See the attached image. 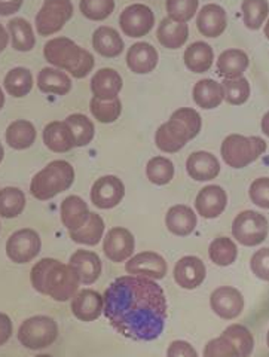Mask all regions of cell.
<instances>
[{
  "label": "cell",
  "instance_id": "1",
  "mask_svg": "<svg viewBox=\"0 0 269 357\" xmlns=\"http://www.w3.org/2000/svg\"><path fill=\"white\" fill-rule=\"evenodd\" d=\"M105 316L116 332L132 341H153L167 320L162 287L149 277L122 275L106 289Z\"/></svg>",
  "mask_w": 269,
  "mask_h": 357
},
{
  "label": "cell",
  "instance_id": "2",
  "mask_svg": "<svg viewBox=\"0 0 269 357\" xmlns=\"http://www.w3.org/2000/svg\"><path fill=\"white\" fill-rule=\"evenodd\" d=\"M30 282L36 292L48 295L59 303L72 299L81 284L79 277L70 265L51 258L40 259L31 268Z\"/></svg>",
  "mask_w": 269,
  "mask_h": 357
},
{
  "label": "cell",
  "instance_id": "3",
  "mask_svg": "<svg viewBox=\"0 0 269 357\" xmlns=\"http://www.w3.org/2000/svg\"><path fill=\"white\" fill-rule=\"evenodd\" d=\"M201 127H203V121H201V116L195 109L180 107L156 130L155 143L160 151L165 153H176L182 151L187 142L198 136Z\"/></svg>",
  "mask_w": 269,
  "mask_h": 357
},
{
  "label": "cell",
  "instance_id": "4",
  "mask_svg": "<svg viewBox=\"0 0 269 357\" xmlns=\"http://www.w3.org/2000/svg\"><path fill=\"white\" fill-rule=\"evenodd\" d=\"M47 61L57 69L69 72L76 79H84L94 69L93 54L69 38H54L43 48Z\"/></svg>",
  "mask_w": 269,
  "mask_h": 357
},
{
  "label": "cell",
  "instance_id": "5",
  "mask_svg": "<svg viewBox=\"0 0 269 357\" xmlns=\"http://www.w3.org/2000/svg\"><path fill=\"white\" fill-rule=\"evenodd\" d=\"M75 182V169L63 160L52 161L33 176L30 194L39 201H48L67 191Z\"/></svg>",
  "mask_w": 269,
  "mask_h": 357
},
{
  "label": "cell",
  "instance_id": "6",
  "mask_svg": "<svg viewBox=\"0 0 269 357\" xmlns=\"http://www.w3.org/2000/svg\"><path fill=\"white\" fill-rule=\"evenodd\" d=\"M266 151V142L262 137L231 134L222 142V160L232 169H244L254 162Z\"/></svg>",
  "mask_w": 269,
  "mask_h": 357
},
{
  "label": "cell",
  "instance_id": "7",
  "mask_svg": "<svg viewBox=\"0 0 269 357\" xmlns=\"http://www.w3.org/2000/svg\"><path fill=\"white\" fill-rule=\"evenodd\" d=\"M18 341L29 350H43L49 347L59 337V325L49 316H33L21 323Z\"/></svg>",
  "mask_w": 269,
  "mask_h": 357
},
{
  "label": "cell",
  "instance_id": "8",
  "mask_svg": "<svg viewBox=\"0 0 269 357\" xmlns=\"http://www.w3.org/2000/svg\"><path fill=\"white\" fill-rule=\"evenodd\" d=\"M269 231V223L266 218L257 211L245 210L233 219L232 222V236L240 244L245 248H254L262 244Z\"/></svg>",
  "mask_w": 269,
  "mask_h": 357
},
{
  "label": "cell",
  "instance_id": "9",
  "mask_svg": "<svg viewBox=\"0 0 269 357\" xmlns=\"http://www.w3.org/2000/svg\"><path fill=\"white\" fill-rule=\"evenodd\" d=\"M73 15L70 0H45L36 15V29L40 36L59 33Z\"/></svg>",
  "mask_w": 269,
  "mask_h": 357
},
{
  "label": "cell",
  "instance_id": "10",
  "mask_svg": "<svg viewBox=\"0 0 269 357\" xmlns=\"http://www.w3.org/2000/svg\"><path fill=\"white\" fill-rule=\"evenodd\" d=\"M42 250L40 236L30 228L15 231L6 241V256L15 264L33 261Z\"/></svg>",
  "mask_w": 269,
  "mask_h": 357
},
{
  "label": "cell",
  "instance_id": "11",
  "mask_svg": "<svg viewBox=\"0 0 269 357\" xmlns=\"http://www.w3.org/2000/svg\"><path fill=\"white\" fill-rule=\"evenodd\" d=\"M155 26V15L149 6L134 3L127 6L119 17V27L125 36L139 39L148 35Z\"/></svg>",
  "mask_w": 269,
  "mask_h": 357
},
{
  "label": "cell",
  "instance_id": "12",
  "mask_svg": "<svg viewBox=\"0 0 269 357\" xmlns=\"http://www.w3.org/2000/svg\"><path fill=\"white\" fill-rule=\"evenodd\" d=\"M125 195V186L116 176H103L95 181L91 189L93 204L102 210L116 207Z\"/></svg>",
  "mask_w": 269,
  "mask_h": 357
},
{
  "label": "cell",
  "instance_id": "13",
  "mask_svg": "<svg viewBox=\"0 0 269 357\" xmlns=\"http://www.w3.org/2000/svg\"><path fill=\"white\" fill-rule=\"evenodd\" d=\"M210 305L220 319L231 320L238 317L244 310V298L238 289L220 286L210 296Z\"/></svg>",
  "mask_w": 269,
  "mask_h": 357
},
{
  "label": "cell",
  "instance_id": "14",
  "mask_svg": "<svg viewBox=\"0 0 269 357\" xmlns=\"http://www.w3.org/2000/svg\"><path fill=\"white\" fill-rule=\"evenodd\" d=\"M134 245H136V241H134L132 234L127 228L116 227L106 234L103 250L107 259L121 264L131 258L134 253Z\"/></svg>",
  "mask_w": 269,
  "mask_h": 357
},
{
  "label": "cell",
  "instance_id": "15",
  "mask_svg": "<svg viewBox=\"0 0 269 357\" xmlns=\"http://www.w3.org/2000/svg\"><path fill=\"white\" fill-rule=\"evenodd\" d=\"M125 270L131 275L149 277L152 280H161L167 275V262L160 253L141 252L131 258L125 264Z\"/></svg>",
  "mask_w": 269,
  "mask_h": 357
},
{
  "label": "cell",
  "instance_id": "16",
  "mask_svg": "<svg viewBox=\"0 0 269 357\" xmlns=\"http://www.w3.org/2000/svg\"><path fill=\"white\" fill-rule=\"evenodd\" d=\"M228 206V195L219 185H207L198 192L195 198V208L199 216L206 219H216Z\"/></svg>",
  "mask_w": 269,
  "mask_h": 357
},
{
  "label": "cell",
  "instance_id": "17",
  "mask_svg": "<svg viewBox=\"0 0 269 357\" xmlns=\"http://www.w3.org/2000/svg\"><path fill=\"white\" fill-rule=\"evenodd\" d=\"M72 312L81 321H94L103 314L105 299L97 290L82 289L77 290L72 298Z\"/></svg>",
  "mask_w": 269,
  "mask_h": 357
},
{
  "label": "cell",
  "instance_id": "18",
  "mask_svg": "<svg viewBox=\"0 0 269 357\" xmlns=\"http://www.w3.org/2000/svg\"><path fill=\"white\" fill-rule=\"evenodd\" d=\"M206 265L197 256H183L174 265V280L176 283L187 290L197 289L206 280Z\"/></svg>",
  "mask_w": 269,
  "mask_h": 357
},
{
  "label": "cell",
  "instance_id": "19",
  "mask_svg": "<svg viewBox=\"0 0 269 357\" xmlns=\"http://www.w3.org/2000/svg\"><path fill=\"white\" fill-rule=\"evenodd\" d=\"M228 26L226 10L220 5L208 3L201 8L197 14V29L201 35L215 39L219 38Z\"/></svg>",
  "mask_w": 269,
  "mask_h": 357
},
{
  "label": "cell",
  "instance_id": "20",
  "mask_svg": "<svg viewBox=\"0 0 269 357\" xmlns=\"http://www.w3.org/2000/svg\"><path fill=\"white\" fill-rule=\"evenodd\" d=\"M186 172L189 177L197 182H210L219 176L220 164L211 152L198 151L189 155L186 161Z\"/></svg>",
  "mask_w": 269,
  "mask_h": 357
},
{
  "label": "cell",
  "instance_id": "21",
  "mask_svg": "<svg viewBox=\"0 0 269 357\" xmlns=\"http://www.w3.org/2000/svg\"><path fill=\"white\" fill-rule=\"evenodd\" d=\"M160 55L153 45L148 42H137L127 52L128 69L136 75H148L158 66Z\"/></svg>",
  "mask_w": 269,
  "mask_h": 357
},
{
  "label": "cell",
  "instance_id": "22",
  "mask_svg": "<svg viewBox=\"0 0 269 357\" xmlns=\"http://www.w3.org/2000/svg\"><path fill=\"white\" fill-rule=\"evenodd\" d=\"M69 265L76 271L77 277H79L81 284H93L98 280L100 274H102V261H100V256L89 250H76L70 256Z\"/></svg>",
  "mask_w": 269,
  "mask_h": 357
},
{
  "label": "cell",
  "instance_id": "23",
  "mask_svg": "<svg viewBox=\"0 0 269 357\" xmlns=\"http://www.w3.org/2000/svg\"><path fill=\"white\" fill-rule=\"evenodd\" d=\"M197 215L189 206H173L165 215V225L177 237H187L197 228Z\"/></svg>",
  "mask_w": 269,
  "mask_h": 357
},
{
  "label": "cell",
  "instance_id": "24",
  "mask_svg": "<svg viewBox=\"0 0 269 357\" xmlns=\"http://www.w3.org/2000/svg\"><path fill=\"white\" fill-rule=\"evenodd\" d=\"M124 81L115 69H100L91 77V91L100 100H114L119 96Z\"/></svg>",
  "mask_w": 269,
  "mask_h": 357
},
{
  "label": "cell",
  "instance_id": "25",
  "mask_svg": "<svg viewBox=\"0 0 269 357\" xmlns=\"http://www.w3.org/2000/svg\"><path fill=\"white\" fill-rule=\"evenodd\" d=\"M89 215H91V211L81 197L70 195L63 199L60 216L63 225L69 231L81 229L89 219Z\"/></svg>",
  "mask_w": 269,
  "mask_h": 357
},
{
  "label": "cell",
  "instance_id": "26",
  "mask_svg": "<svg viewBox=\"0 0 269 357\" xmlns=\"http://www.w3.org/2000/svg\"><path fill=\"white\" fill-rule=\"evenodd\" d=\"M43 143L49 151L57 153L69 152L76 146L73 134L69 126L66 124V121L49 122V124L43 128Z\"/></svg>",
  "mask_w": 269,
  "mask_h": 357
},
{
  "label": "cell",
  "instance_id": "27",
  "mask_svg": "<svg viewBox=\"0 0 269 357\" xmlns=\"http://www.w3.org/2000/svg\"><path fill=\"white\" fill-rule=\"evenodd\" d=\"M93 47L97 54L105 59H116L124 52V39L121 38L119 33L109 26H102L94 31Z\"/></svg>",
  "mask_w": 269,
  "mask_h": 357
},
{
  "label": "cell",
  "instance_id": "28",
  "mask_svg": "<svg viewBox=\"0 0 269 357\" xmlns=\"http://www.w3.org/2000/svg\"><path fill=\"white\" fill-rule=\"evenodd\" d=\"M187 38L189 27L186 22H177L168 17L160 22L158 30H156V39L167 50L182 48Z\"/></svg>",
  "mask_w": 269,
  "mask_h": 357
},
{
  "label": "cell",
  "instance_id": "29",
  "mask_svg": "<svg viewBox=\"0 0 269 357\" xmlns=\"http://www.w3.org/2000/svg\"><path fill=\"white\" fill-rule=\"evenodd\" d=\"M216 67L217 73L225 79L241 77L249 67V55L238 48L226 50L219 55Z\"/></svg>",
  "mask_w": 269,
  "mask_h": 357
},
{
  "label": "cell",
  "instance_id": "30",
  "mask_svg": "<svg viewBox=\"0 0 269 357\" xmlns=\"http://www.w3.org/2000/svg\"><path fill=\"white\" fill-rule=\"evenodd\" d=\"M185 66L194 73H206L215 61V52L207 42L190 43L183 54Z\"/></svg>",
  "mask_w": 269,
  "mask_h": 357
},
{
  "label": "cell",
  "instance_id": "31",
  "mask_svg": "<svg viewBox=\"0 0 269 357\" xmlns=\"http://www.w3.org/2000/svg\"><path fill=\"white\" fill-rule=\"evenodd\" d=\"M38 86L45 94L66 96L72 89V79L57 67H45L38 75Z\"/></svg>",
  "mask_w": 269,
  "mask_h": 357
},
{
  "label": "cell",
  "instance_id": "32",
  "mask_svg": "<svg viewBox=\"0 0 269 357\" xmlns=\"http://www.w3.org/2000/svg\"><path fill=\"white\" fill-rule=\"evenodd\" d=\"M192 98L198 107L211 110L220 106L225 100L223 96V86L215 79H201L195 84L192 89Z\"/></svg>",
  "mask_w": 269,
  "mask_h": 357
},
{
  "label": "cell",
  "instance_id": "33",
  "mask_svg": "<svg viewBox=\"0 0 269 357\" xmlns=\"http://www.w3.org/2000/svg\"><path fill=\"white\" fill-rule=\"evenodd\" d=\"M36 128L30 121L18 119L10 122L5 132V140L9 148L15 151H24L29 149L36 140Z\"/></svg>",
  "mask_w": 269,
  "mask_h": 357
},
{
  "label": "cell",
  "instance_id": "34",
  "mask_svg": "<svg viewBox=\"0 0 269 357\" xmlns=\"http://www.w3.org/2000/svg\"><path fill=\"white\" fill-rule=\"evenodd\" d=\"M8 31L10 42L15 51L27 52L35 48L36 38L30 22L24 18H14L8 22Z\"/></svg>",
  "mask_w": 269,
  "mask_h": 357
},
{
  "label": "cell",
  "instance_id": "35",
  "mask_svg": "<svg viewBox=\"0 0 269 357\" xmlns=\"http://www.w3.org/2000/svg\"><path fill=\"white\" fill-rule=\"evenodd\" d=\"M5 91L13 97H26L33 88V76L26 67H14L3 79Z\"/></svg>",
  "mask_w": 269,
  "mask_h": 357
},
{
  "label": "cell",
  "instance_id": "36",
  "mask_svg": "<svg viewBox=\"0 0 269 357\" xmlns=\"http://www.w3.org/2000/svg\"><path fill=\"white\" fill-rule=\"evenodd\" d=\"M105 234V220L98 213H91L81 229L70 231V238L76 244L97 245Z\"/></svg>",
  "mask_w": 269,
  "mask_h": 357
},
{
  "label": "cell",
  "instance_id": "37",
  "mask_svg": "<svg viewBox=\"0 0 269 357\" xmlns=\"http://www.w3.org/2000/svg\"><path fill=\"white\" fill-rule=\"evenodd\" d=\"M26 208V195L18 188L8 186L0 189V216L14 219Z\"/></svg>",
  "mask_w": 269,
  "mask_h": 357
},
{
  "label": "cell",
  "instance_id": "38",
  "mask_svg": "<svg viewBox=\"0 0 269 357\" xmlns=\"http://www.w3.org/2000/svg\"><path fill=\"white\" fill-rule=\"evenodd\" d=\"M243 22L250 30H259L263 27L269 15L268 0H243Z\"/></svg>",
  "mask_w": 269,
  "mask_h": 357
},
{
  "label": "cell",
  "instance_id": "39",
  "mask_svg": "<svg viewBox=\"0 0 269 357\" xmlns=\"http://www.w3.org/2000/svg\"><path fill=\"white\" fill-rule=\"evenodd\" d=\"M66 124L69 126L73 139H75V144L77 148L86 146L93 142L94 134H95V128L93 121L89 119L86 115L82 114H73L66 118Z\"/></svg>",
  "mask_w": 269,
  "mask_h": 357
},
{
  "label": "cell",
  "instance_id": "40",
  "mask_svg": "<svg viewBox=\"0 0 269 357\" xmlns=\"http://www.w3.org/2000/svg\"><path fill=\"white\" fill-rule=\"evenodd\" d=\"M208 256L211 262L217 266H229L238 256L237 244L228 237H219L210 243Z\"/></svg>",
  "mask_w": 269,
  "mask_h": 357
},
{
  "label": "cell",
  "instance_id": "41",
  "mask_svg": "<svg viewBox=\"0 0 269 357\" xmlns=\"http://www.w3.org/2000/svg\"><path fill=\"white\" fill-rule=\"evenodd\" d=\"M146 176H148L151 183L164 186L173 181L174 164L165 156H153L146 164Z\"/></svg>",
  "mask_w": 269,
  "mask_h": 357
},
{
  "label": "cell",
  "instance_id": "42",
  "mask_svg": "<svg viewBox=\"0 0 269 357\" xmlns=\"http://www.w3.org/2000/svg\"><path fill=\"white\" fill-rule=\"evenodd\" d=\"M89 109H91L93 116L102 124H112L121 116L122 103L119 97L114 100H100L93 97L91 102H89Z\"/></svg>",
  "mask_w": 269,
  "mask_h": 357
},
{
  "label": "cell",
  "instance_id": "43",
  "mask_svg": "<svg viewBox=\"0 0 269 357\" xmlns=\"http://www.w3.org/2000/svg\"><path fill=\"white\" fill-rule=\"evenodd\" d=\"M223 96L225 102L232 106H241L247 102L250 97V82L244 76L233 77V79H225L222 82Z\"/></svg>",
  "mask_w": 269,
  "mask_h": 357
},
{
  "label": "cell",
  "instance_id": "44",
  "mask_svg": "<svg viewBox=\"0 0 269 357\" xmlns=\"http://www.w3.org/2000/svg\"><path fill=\"white\" fill-rule=\"evenodd\" d=\"M222 335L232 341L235 349L238 350L240 357H250L254 349V338L252 332L243 325H231L223 331Z\"/></svg>",
  "mask_w": 269,
  "mask_h": 357
},
{
  "label": "cell",
  "instance_id": "45",
  "mask_svg": "<svg viewBox=\"0 0 269 357\" xmlns=\"http://www.w3.org/2000/svg\"><path fill=\"white\" fill-rule=\"evenodd\" d=\"M79 9L89 21H105L115 10V0H81Z\"/></svg>",
  "mask_w": 269,
  "mask_h": 357
},
{
  "label": "cell",
  "instance_id": "46",
  "mask_svg": "<svg viewBox=\"0 0 269 357\" xmlns=\"http://www.w3.org/2000/svg\"><path fill=\"white\" fill-rule=\"evenodd\" d=\"M168 18L177 22H189L198 14L199 0H167Z\"/></svg>",
  "mask_w": 269,
  "mask_h": 357
},
{
  "label": "cell",
  "instance_id": "47",
  "mask_svg": "<svg viewBox=\"0 0 269 357\" xmlns=\"http://www.w3.org/2000/svg\"><path fill=\"white\" fill-rule=\"evenodd\" d=\"M204 357H240L238 350L225 335L207 342L204 349Z\"/></svg>",
  "mask_w": 269,
  "mask_h": 357
},
{
  "label": "cell",
  "instance_id": "48",
  "mask_svg": "<svg viewBox=\"0 0 269 357\" xmlns=\"http://www.w3.org/2000/svg\"><path fill=\"white\" fill-rule=\"evenodd\" d=\"M252 203L261 208H269V177H259L250 185Z\"/></svg>",
  "mask_w": 269,
  "mask_h": 357
},
{
  "label": "cell",
  "instance_id": "49",
  "mask_svg": "<svg viewBox=\"0 0 269 357\" xmlns=\"http://www.w3.org/2000/svg\"><path fill=\"white\" fill-rule=\"evenodd\" d=\"M253 274L263 282H269V248L257 250L250 259Z\"/></svg>",
  "mask_w": 269,
  "mask_h": 357
},
{
  "label": "cell",
  "instance_id": "50",
  "mask_svg": "<svg viewBox=\"0 0 269 357\" xmlns=\"http://www.w3.org/2000/svg\"><path fill=\"white\" fill-rule=\"evenodd\" d=\"M167 357H198L195 349L186 341H173L167 350Z\"/></svg>",
  "mask_w": 269,
  "mask_h": 357
},
{
  "label": "cell",
  "instance_id": "51",
  "mask_svg": "<svg viewBox=\"0 0 269 357\" xmlns=\"http://www.w3.org/2000/svg\"><path fill=\"white\" fill-rule=\"evenodd\" d=\"M13 332H14L13 320H10L9 316L5 314V312H0V347L10 340Z\"/></svg>",
  "mask_w": 269,
  "mask_h": 357
},
{
  "label": "cell",
  "instance_id": "52",
  "mask_svg": "<svg viewBox=\"0 0 269 357\" xmlns=\"http://www.w3.org/2000/svg\"><path fill=\"white\" fill-rule=\"evenodd\" d=\"M22 0H0V15L8 17L20 10Z\"/></svg>",
  "mask_w": 269,
  "mask_h": 357
},
{
  "label": "cell",
  "instance_id": "53",
  "mask_svg": "<svg viewBox=\"0 0 269 357\" xmlns=\"http://www.w3.org/2000/svg\"><path fill=\"white\" fill-rule=\"evenodd\" d=\"M8 39H9L8 31L5 30V27L2 24H0V54H2V51L6 48Z\"/></svg>",
  "mask_w": 269,
  "mask_h": 357
},
{
  "label": "cell",
  "instance_id": "54",
  "mask_svg": "<svg viewBox=\"0 0 269 357\" xmlns=\"http://www.w3.org/2000/svg\"><path fill=\"white\" fill-rule=\"evenodd\" d=\"M261 127H262V132L265 134L266 137H269V112H266V114L263 115Z\"/></svg>",
  "mask_w": 269,
  "mask_h": 357
},
{
  "label": "cell",
  "instance_id": "55",
  "mask_svg": "<svg viewBox=\"0 0 269 357\" xmlns=\"http://www.w3.org/2000/svg\"><path fill=\"white\" fill-rule=\"evenodd\" d=\"M3 106H5V93H3V89L0 88V110L3 109Z\"/></svg>",
  "mask_w": 269,
  "mask_h": 357
},
{
  "label": "cell",
  "instance_id": "56",
  "mask_svg": "<svg viewBox=\"0 0 269 357\" xmlns=\"http://www.w3.org/2000/svg\"><path fill=\"white\" fill-rule=\"evenodd\" d=\"M265 27H263V33H265V36H266V39L269 40V18L266 20V24H263Z\"/></svg>",
  "mask_w": 269,
  "mask_h": 357
},
{
  "label": "cell",
  "instance_id": "57",
  "mask_svg": "<svg viewBox=\"0 0 269 357\" xmlns=\"http://www.w3.org/2000/svg\"><path fill=\"white\" fill-rule=\"evenodd\" d=\"M3 156H5V151H3L2 143H0V164H2V161H3Z\"/></svg>",
  "mask_w": 269,
  "mask_h": 357
},
{
  "label": "cell",
  "instance_id": "58",
  "mask_svg": "<svg viewBox=\"0 0 269 357\" xmlns=\"http://www.w3.org/2000/svg\"><path fill=\"white\" fill-rule=\"evenodd\" d=\"M35 357H52L51 354H38V356H35Z\"/></svg>",
  "mask_w": 269,
  "mask_h": 357
},
{
  "label": "cell",
  "instance_id": "59",
  "mask_svg": "<svg viewBox=\"0 0 269 357\" xmlns=\"http://www.w3.org/2000/svg\"><path fill=\"white\" fill-rule=\"evenodd\" d=\"M266 342H268V347H269V331H268V335H266Z\"/></svg>",
  "mask_w": 269,
  "mask_h": 357
}]
</instances>
